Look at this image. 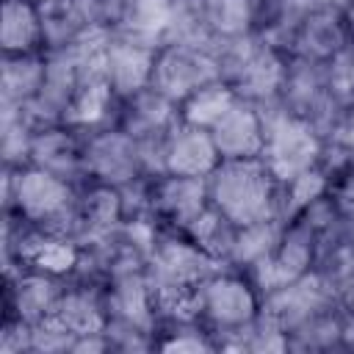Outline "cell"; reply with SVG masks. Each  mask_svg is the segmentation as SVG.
<instances>
[{"mask_svg":"<svg viewBox=\"0 0 354 354\" xmlns=\"http://www.w3.org/2000/svg\"><path fill=\"white\" fill-rule=\"evenodd\" d=\"M282 224H285L282 218H271V221L238 227V235H235L232 252L227 257V266L230 268H238V271H246L254 263H260L263 257H268L277 249V243H279Z\"/></svg>","mask_w":354,"mask_h":354,"instance_id":"obj_21","label":"cell"},{"mask_svg":"<svg viewBox=\"0 0 354 354\" xmlns=\"http://www.w3.org/2000/svg\"><path fill=\"white\" fill-rule=\"evenodd\" d=\"M218 64L210 50L183 47V44H163L155 55L152 88L166 94L171 102H183L188 94L202 88L210 80H218Z\"/></svg>","mask_w":354,"mask_h":354,"instance_id":"obj_6","label":"cell"},{"mask_svg":"<svg viewBox=\"0 0 354 354\" xmlns=\"http://www.w3.org/2000/svg\"><path fill=\"white\" fill-rule=\"evenodd\" d=\"M210 136L221 160L260 158L266 147V122L260 105L238 97L235 105L210 127Z\"/></svg>","mask_w":354,"mask_h":354,"instance_id":"obj_12","label":"cell"},{"mask_svg":"<svg viewBox=\"0 0 354 354\" xmlns=\"http://www.w3.org/2000/svg\"><path fill=\"white\" fill-rule=\"evenodd\" d=\"M221 163V155L213 144L210 130L177 122L166 136L163 171L183 177H210V171Z\"/></svg>","mask_w":354,"mask_h":354,"instance_id":"obj_13","label":"cell"},{"mask_svg":"<svg viewBox=\"0 0 354 354\" xmlns=\"http://www.w3.org/2000/svg\"><path fill=\"white\" fill-rule=\"evenodd\" d=\"M235 100H238L235 88L218 77V80L205 83V86L196 88L194 94H188V97L177 105V113H180V122L210 130V127L235 105Z\"/></svg>","mask_w":354,"mask_h":354,"instance_id":"obj_19","label":"cell"},{"mask_svg":"<svg viewBox=\"0 0 354 354\" xmlns=\"http://www.w3.org/2000/svg\"><path fill=\"white\" fill-rule=\"evenodd\" d=\"M260 111L266 122V147L260 158L279 177V183H288L304 169L318 166L324 138L307 119L285 111L279 102L260 105Z\"/></svg>","mask_w":354,"mask_h":354,"instance_id":"obj_4","label":"cell"},{"mask_svg":"<svg viewBox=\"0 0 354 354\" xmlns=\"http://www.w3.org/2000/svg\"><path fill=\"white\" fill-rule=\"evenodd\" d=\"M205 22L216 41L221 39H241L254 33L252 3L249 0H202Z\"/></svg>","mask_w":354,"mask_h":354,"instance_id":"obj_23","label":"cell"},{"mask_svg":"<svg viewBox=\"0 0 354 354\" xmlns=\"http://www.w3.org/2000/svg\"><path fill=\"white\" fill-rule=\"evenodd\" d=\"M155 47H144L119 36H108L102 47V77L116 94V100H127L147 86H152L155 72Z\"/></svg>","mask_w":354,"mask_h":354,"instance_id":"obj_10","label":"cell"},{"mask_svg":"<svg viewBox=\"0 0 354 354\" xmlns=\"http://www.w3.org/2000/svg\"><path fill=\"white\" fill-rule=\"evenodd\" d=\"M210 207L207 180L183 174H155L152 177V216L160 227L185 232Z\"/></svg>","mask_w":354,"mask_h":354,"instance_id":"obj_8","label":"cell"},{"mask_svg":"<svg viewBox=\"0 0 354 354\" xmlns=\"http://www.w3.org/2000/svg\"><path fill=\"white\" fill-rule=\"evenodd\" d=\"M64 288L66 279L55 274H44L36 268L6 271V318H17L30 326L50 321Z\"/></svg>","mask_w":354,"mask_h":354,"instance_id":"obj_7","label":"cell"},{"mask_svg":"<svg viewBox=\"0 0 354 354\" xmlns=\"http://www.w3.org/2000/svg\"><path fill=\"white\" fill-rule=\"evenodd\" d=\"M348 50L354 53V28H351V41H348Z\"/></svg>","mask_w":354,"mask_h":354,"instance_id":"obj_28","label":"cell"},{"mask_svg":"<svg viewBox=\"0 0 354 354\" xmlns=\"http://www.w3.org/2000/svg\"><path fill=\"white\" fill-rule=\"evenodd\" d=\"M196 318L213 335H232L263 313V293L254 282L230 266L216 268L194 288Z\"/></svg>","mask_w":354,"mask_h":354,"instance_id":"obj_3","label":"cell"},{"mask_svg":"<svg viewBox=\"0 0 354 354\" xmlns=\"http://www.w3.org/2000/svg\"><path fill=\"white\" fill-rule=\"evenodd\" d=\"M348 41H351V28H348L343 11L337 6L318 3L307 14V19L299 25L288 55L326 64L335 55H340L343 50H348Z\"/></svg>","mask_w":354,"mask_h":354,"instance_id":"obj_11","label":"cell"},{"mask_svg":"<svg viewBox=\"0 0 354 354\" xmlns=\"http://www.w3.org/2000/svg\"><path fill=\"white\" fill-rule=\"evenodd\" d=\"M124 3H130V0H108V6L113 8V19H116V14L122 11V6H124Z\"/></svg>","mask_w":354,"mask_h":354,"instance_id":"obj_27","label":"cell"},{"mask_svg":"<svg viewBox=\"0 0 354 354\" xmlns=\"http://www.w3.org/2000/svg\"><path fill=\"white\" fill-rule=\"evenodd\" d=\"M80 185L39 166H3V213H17L28 224L75 238Z\"/></svg>","mask_w":354,"mask_h":354,"instance_id":"obj_1","label":"cell"},{"mask_svg":"<svg viewBox=\"0 0 354 354\" xmlns=\"http://www.w3.org/2000/svg\"><path fill=\"white\" fill-rule=\"evenodd\" d=\"M47 75V53L3 55L0 64V105L22 108L39 97Z\"/></svg>","mask_w":354,"mask_h":354,"instance_id":"obj_18","label":"cell"},{"mask_svg":"<svg viewBox=\"0 0 354 354\" xmlns=\"http://www.w3.org/2000/svg\"><path fill=\"white\" fill-rule=\"evenodd\" d=\"M36 127L25 119L19 108L0 105V155L3 166H25L30 155V141H33Z\"/></svg>","mask_w":354,"mask_h":354,"instance_id":"obj_25","label":"cell"},{"mask_svg":"<svg viewBox=\"0 0 354 354\" xmlns=\"http://www.w3.org/2000/svg\"><path fill=\"white\" fill-rule=\"evenodd\" d=\"M163 44H183V47H199V50L213 53L216 36L210 33L205 22L202 0H171V14H169Z\"/></svg>","mask_w":354,"mask_h":354,"instance_id":"obj_20","label":"cell"},{"mask_svg":"<svg viewBox=\"0 0 354 354\" xmlns=\"http://www.w3.org/2000/svg\"><path fill=\"white\" fill-rule=\"evenodd\" d=\"M39 3H50V0H39Z\"/></svg>","mask_w":354,"mask_h":354,"instance_id":"obj_29","label":"cell"},{"mask_svg":"<svg viewBox=\"0 0 354 354\" xmlns=\"http://www.w3.org/2000/svg\"><path fill=\"white\" fill-rule=\"evenodd\" d=\"M30 166H39L44 171H53L75 185L86 183V163H83V133L58 122L36 127L30 141Z\"/></svg>","mask_w":354,"mask_h":354,"instance_id":"obj_9","label":"cell"},{"mask_svg":"<svg viewBox=\"0 0 354 354\" xmlns=\"http://www.w3.org/2000/svg\"><path fill=\"white\" fill-rule=\"evenodd\" d=\"M329 196L337 207V216H340V224L346 230V235L354 241V171H343L332 180V188H329Z\"/></svg>","mask_w":354,"mask_h":354,"instance_id":"obj_26","label":"cell"},{"mask_svg":"<svg viewBox=\"0 0 354 354\" xmlns=\"http://www.w3.org/2000/svg\"><path fill=\"white\" fill-rule=\"evenodd\" d=\"M0 47L3 55L44 53V14L39 0H3Z\"/></svg>","mask_w":354,"mask_h":354,"instance_id":"obj_16","label":"cell"},{"mask_svg":"<svg viewBox=\"0 0 354 354\" xmlns=\"http://www.w3.org/2000/svg\"><path fill=\"white\" fill-rule=\"evenodd\" d=\"M285 61L288 55L257 39V47L246 58V64L227 80L241 100H249L254 105H268L277 102L282 77H285Z\"/></svg>","mask_w":354,"mask_h":354,"instance_id":"obj_15","label":"cell"},{"mask_svg":"<svg viewBox=\"0 0 354 354\" xmlns=\"http://www.w3.org/2000/svg\"><path fill=\"white\" fill-rule=\"evenodd\" d=\"M207 196L235 227L282 218V183L263 158L221 160L207 177Z\"/></svg>","mask_w":354,"mask_h":354,"instance_id":"obj_2","label":"cell"},{"mask_svg":"<svg viewBox=\"0 0 354 354\" xmlns=\"http://www.w3.org/2000/svg\"><path fill=\"white\" fill-rule=\"evenodd\" d=\"M171 14V0H130L122 6L111 25V36L144 44V47H163L166 25Z\"/></svg>","mask_w":354,"mask_h":354,"instance_id":"obj_17","label":"cell"},{"mask_svg":"<svg viewBox=\"0 0 354 354\" xmlns=\"http://www.w3.org/2000/svg\"><path fill=\"white\" fill-rule=\"evenodd\" d=\"M83 163L86 183H102L113 188L144 174L138 141L116 124L83 133Z\"/></svg>","mask_w":354,"mask_h":354,"instance_id":"obj_5","label":"cell"},{"mask_svg":"<svg viewBox=\"0 0 354 354\" xmlns=\"http://www.w3.org/2000/svg\"><path fill=\"white\" fill-rule=\"evenodd\" d=\"M332 188V177L321 169H304L301 174L290 177L288 183H282V221L299 216L301 210H307L313 202H318L321 196H326Z\"/></svg>","mask_w":354,"mask_h":354,"instance_id":"obj_24","label":"cell"},{"mask_svg":"<svg viewBox=\"0 0 354 354\" xmlns=\"http://www.w3.org/2000/svg\"><path fill=\"white\" fill-rule=\"evenodd\" d=\"M177 122H180L177 102H171L166 94H160L152 86H147L144 91H138V94H133L127 100H119L116 127H122L136 141L160 138Z\"/></svg>","mask_w":354,"mask_h":354,"instance_id":"obj_14","label":"cell"},{"mask_svg":"<svg viewBox=\"0 0 354 354\" xmlns=\"http://www.w3.org/2000/svg\"><path fill=\"white\" fill-rule=\"evenodd\" d=\"M185 235H188L202 252H207L213 260H218V263L227 266V257H230V252H232L238 227H235L230 218H224V216L210 205V207L185 230Z\"/></svg>","mask_w":354,"mask_h":354,"instance_id":"obj_22","label":"cell"}]
</instances>
